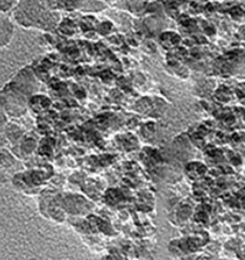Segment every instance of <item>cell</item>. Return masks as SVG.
I'll return each instance as SVG.
<instances>
[{"label": "cell", "mask_w": 245, "mask_h": 260, "mask_svg": "<svg viewBox=\"0 0 245 260\" xmlns=\"http://www.w3.org/2000/svg\"><path fill=\"white\" fill-rule=\"evenodd\" d=\"M11 35V25L5 21L0 19V46L7 44L10 40Z\"/></svg>", "instance_id": "1"}]
</instances>
